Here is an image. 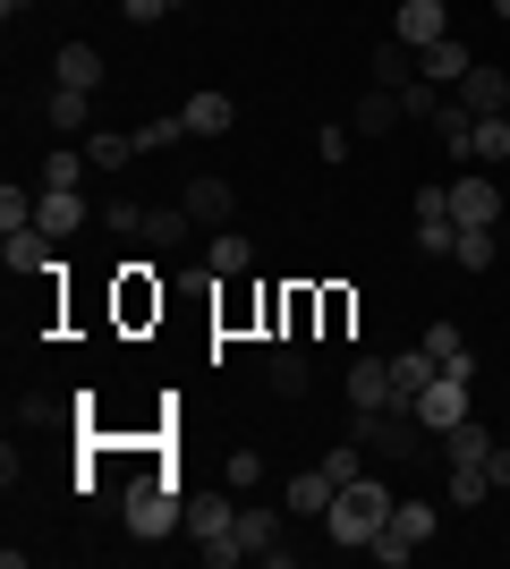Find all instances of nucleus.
<instances>
[{"instance_id": "nucleus-27", "label": "nucleus", "mask_w": 510, "mask_h": 569, "mask_svg": "<svg viewBox=\"0 0 510 569\" xmlns=\"http://www.w3.org/2000/svg\"><path fill=\"white\" fill-rule=\"evenodd\" d=\"M493 162H510V111L477 119V170H493Z\"/></svg>"}, {"instance_id": "nucleus-6", "label": "nucleus", "mask_w": 510, "mask_h": 569, "mask_svg": "<svg viewBox=\"0 0 510 569\" xmlns=\"http://www.w3.org/2000/svg\"><path fill=\"white\" fill-rule=\"evenodd\" d=\"M179 204L196 213V230H230V213H239V188H230L221 170H204V179H188V188H179Z\"/></svg>"}, {"instance_id": "nucleus-10", "label": "nucleus", "mask_w": 510, "mask_h": 569, "mask_svg": "<svg viewBox=\"0 0 510 569\" xmlns=\"http://www.w3.org/2000/svg\"><path fill=\"white\" fill-rule=\"evenodd\" d=\"M391 34H400L409 51H426V43L451 34V9H442V0H400V9H391Z\"/></svg>"}, {"instance_id": "nucleus-26", "label": "nucleus", "mask_w": 510, "mask_h": 569, "mask_svg": "<svg viewBox=\"0 0 510 569\" xmlns=\"http://www.w3.org/2000/svg\"><path fill=\"white\" fill-rule=\"evenodd\" d=\"M188 230H196V213H188V204H153L137 238H153V247H188Z\"/></svg>"}, {"instance_id": "nucleus-33", "label": "nucleus", "mask_w": 510, "mask_h": 569, "mask_svg": "<svg viewBox=\"0 0 510 569\" xmlns=\"http://www.w3.org/2000/svg\"><path fill=\"white\" fill-rule=\"evenodd\" d=\"M34 196L43 188H18V179H9V188H0V230H34Z\"/></svg>"}, {"instance_id": "nucleus-15", "label": "nucleus", "mask_w": 510, "mask_h": 569, "mask_svg": "<svg viewBox=\"0 0 510 569\" xmlns=\"http://www.w3.org/2000/svg\"><path fill=\"white\" fill-rule=\"evenodd\" d=\"M366 77H374L383 94H400V86H417V51L400 43V34H383V43L366 51Z\"/></svg>"}, {"instance_id": "nucleus-44", "label": "nucleus", "mask_w": 510, "mask_h": 569, "mask_svg": "<svg viewBox=\"0 0 510 569\" xmlns=\"http://www.w3.org/2000/svg\"><path fill=\"white\" fill-rule=\"evenodd\" d=\"M493 18H502V26H510V0H493Z\"/></svg>"}, {"instance_id": "nucleus-8", "label": "nucleus", "mask_w": 510, "mask_h": 569, "mask_svg": "<svg viewBox=\"0 0 510 569\" xmlns=\"http://www.w3.org/2000/svg\"><path fill=\"white\" fill-rule=\"evenodd\" d=\"M426 128H434V144H442V153H451V162H477V111H468V102L460 94H451V102H434V119H426Z\"/></svg>"}, {"instance_id": "nucleus-25", "label": "nucleus", "mask_w": 510, "mask_h": 569, "mask_svg": "<svg viewBox=\"0 0 510 569\" xmlns=\"http://www.w3.org/2000/svg\"><path fill=\"white\" fill-rule=\"evenodd\" d=\"M86 170H94V162H86V144H51L34 188H86Z\"/></svg>"}, {"instance_id": "nucleus-37", "label": "nucleus", "mask_w": 510, "mask_h": 569, "mask_svg": "<svg viewBox=\"0 0 510 569\" xmlns=\"http://www.w3.org/2000/svg\"><path fill=\"white\" fill-rule=\"evenodd\" d=\"M486 493H493V476H486V468H451V501H460V510H477Z\"/></svg>"}, {"instance_id": "nucleus-9", "label": "nucleus", "mask_w": 510, "mask_h": 569, "mask_svg": "<svg viewBox=\"0 0 510 569\" xmlns=\"http://www.w3.org/2000/svg\"><path fill=\"white\" fill-rule=\"evenodd\" d=\"M34 230H43L51 247L77 238V230H86V188H43V196H34Z\"/></svg>"}, {"instance_id": "nucleus-45", "label": "nucleus", "mask_w": 510, "mask_h": 569, "mask_svg": "<svg viewBox=\"0 0 510 569\" xmlns=\"http://www.w3.org/2000/svg\"><path fill=\"white\" fill-rule=\"evenodd\" d=\"M442 9H451V0H442Z\"/></svg>"}, {"instance_id": "nucleus-19", "label": "nucleus", "mask_w": 510, "mask_h": 569, "mask_svg": "<svg viewBox=\"0 0 510 569\" xmlns=\"http://www.w3.org/2000/svg\"><path fill=\"white\" fill-rule=\"evenodd\" d=\"M86 162L111 179V170H128L137 162V128H86Z\"/></svg>"}, {"instance_id": "nucleus-36", "label": "nucleus", "mask_w": 510, "mask_h": 569, "mask_svg": "<svg viewBox=\"0 0 510 569\" xmlns=\"http://www.w3.org/2000/svg\"><path fill=\"white\" fill-rule=\"evenodd\" d=\"M451 263H460V272H486V263H493V230H460Z\"/></svg>"}, {"instance_id": "nucleus-17", "label": "nucleus", "mask_w": 510, "mask_h": 569, "mask_svg": "<svg viewBox=\"0 0 510 569\" xmlns=\"http://www.w3.org/2000/svg\"><path fill=\"white\" fill-rule=\"evenodd\" d=\"M332 493H340V476L316 459L307 476H290V519H323V510H332Z\"/></svg>"}, {"instance_id": "nucleus-23", "label": "nucleus", "mask_w": 510, "mask_h": 569, "mask_svg": "<svg viewBox=\"0 0 510 569\" xmlns=\"http://www.w3.org/2000/svg\"><path fill=\"white\" fill-rule=\"evenodd\" d=\"M0 263L9 272H51V238L43 230H0Z\"/></svg>"}, {"instance_id": "nucleus-34", "label": "nucleus", "mask_w": 510, "mask_h": 569, "mask_svg": "<svg viewBox=\"0 0 510 569\" xmlns=\"http://www.w3.org/2000/svg\"><path fill=\"white\" fill-rule=\"evenodd\" d=\"M170 144H188V119L170 111V119H146L137 128V153H170Z\"/></svg>"}, {"instance_id": "nucleus-1", "label": "nucleus", "mask_w": 510, "mask_h": 569, "mask_svg": "<svg viewBox=\"0 0 510 569\" xmlns=\"http://www.w3.org/2000/svg\"><path fill=\"white\" fill-rule=\"evenodd\" d=\"M391 501H400V493H391V485H374V476L340 485V493H332V510H323L332 545H349V552H358V545H374V536L391 527Z\"/></svg>"}, {"instance_id": "nucleus-28", "label": "nucleus", "mask_w": 510, "mask_h": 569, "mask_svg": "<svg viewBox=\"0 0 510 569\" xmlns=\"http://www.w3.org/2000/svg\"><path fill=\"white\" fill-rule=\"evenodd\" d=\"M451 247H460V221L451 213H417V256L434 263V256H451Z\"/></svg>"}, {"instance_id": "nucleus-32", "label": "nucleus", "mask_w": 510, "mask_h": 569, "mask_svg": "<svg viewBox=\"0 0 510 569\" xmlns=\"http://www.w3.org/2000/svg\"><path fill=\"white\" fill-rule=\"evenodd\" d=\"M391 527H400V536H409V545H434V501H391Z\"/></svg>"}, {"instance_id": "nucleus-18", "label": "nucleus", "mask_w": 510, "mask_h": 569, "mask_svg": "<svg viewBox=\"0 0 510 569\" xmlns=\"http://www.w3.org/2000/svg\"><path fill=\"white\" fill-rule=\"evenodd\" d=\"M451 94H460L477 119H486V111H510V69H468L460 86H451Z\"/></svg>"}, {"instance_id": "nucleus-43", "label": "nucleus", "mask_w": 510, "mask_h": 569, "mask_svg": "<svg viewBox=\"0 0 510 569\" xmlns=\"http://www.w3.org/2000/svg\"><path fill=\"white\" fill-rule=\"evenodd\" d=\"M26 9H34V0H0V18H9V26H18V18H26Z\"/></svg>"}, {"instance_id": "nucleus-29", "label": "nucleus", "mask_w": 510, "mask_h": 569, "mask_svg": "<svg viewBox=\"0 0 510 569\" xmlns=\"http://www.w3.org/2000/svg\"><path fill=\"white\" fill-rule=\"evenodd\" d=\"M221 485H230V493H256V485H264V451H256V442H239V451L221 459Z\"/></svg>"}, {"instance_id": "nucleus-42", "label": "nucleus", "mask_w": 510, "mask_h": 569, "mask_svg": "<svg viewBox=\"0 0 510 569\" xmlns=\"http://www.w3.org/2000/svg\"><path fill=\"white\" fill-rule=\"evenodd\" d=\"M486 476H493V493H510V442H493V459H486Z\"/></svg>"}, {"instance_id": "nucleus-30", "label": "nucleus", "mask_w": 510, "mask_h": 569, "mask_svg": "<svg viewBox=\"0 0 510 569\" xmlns=\"http://www.w3.org/2000/svg\"><path fill=\"white\" fill-rule=\"evenodd\" d=\"M86 102H94V94H77V86H51L43 119H51V128H60V137H77V128H86Z\"/></svg>"}, {"instance_id": "nucleus-41", "label": "nucleus", "mask_w": 510, "mask_h": 569, "mask_svg": "<svg viewBox=\"0 0 510 569\" xmlns=\"http://www.w3.org/2000/svg\"><path fill=\"white\" fill-rule=\"evenodd\" d=\"M349 137H358V128H316V153L323 162H349Z\"/></svg>"}, {"instance_id": "nucleus-21", "label": "nucleus", "mask_w": 510, "mask_h": 569, "mask_svg": "<svg viewBox=\"0 0 510 569\" xmlns=\"http://www.w3.org/2000/svg\"><path fill=\"white\" fill-rule=\"evenodd\" d=\"M349 408H391V357H358L349 366Z\"/></svg>"}, {"instance_id": "nucleus-38", "label": "nucleus", "mask_w": 510, "mask_h": 569, "mask_svg": "<svg viewBox=\"0 0 510 569\" xmlns=\"http://www.w3.org/2000/svg\"><path fill=\"white\" fill-rule=\"evenodd\" d=\"M358 451H366V442L349 433V442H332V451H323V468H332L340 485H358V476H366V468H358Z\"/></svg>"}, {"instance_id": "nucleus-2", "label": "nucleus", "mask_w": 510, "mask_h": 569, "mask_svg": "<svg viewBox=\"0 0 510 569\" xmlns=\"http://www.w3.org/2000/svg\"><path fill=\"white\" fill-rule=\"evenodd\" d=\"M179 527L196 536V561H204V569L247 561V545H239V510H230L221 493H179Z\"/></svg>"}, {"instance_id": "nucleus-16", "label": "nucleus", "mask_w": 510, "mask_h": 569, "mask_svg": "<svg viewBox=\"0 0 510 569\" xmlns=\"http://www.w3.org/2000/svg\"><path fill=\"white\" fill-rule=\"evenodd\" d=\"M426 357H434L442 375H468V382H477V357H468V332L451 323V315H434V323H426Z\"/></svg>"}, {"instance_id": "nucleus-4", "label": "nucleus", "mask_w": 510, "mask_h": 569, "mask_svg": "<svg viewBox=\"0 0 510 569\" xmlns=\"http://www.w3.org/2000/svg\"><path fill=\"white\" fill-rule=\"evenodd\" d=\"M120 519H128V536H146V545H162L170 527H179V493H170L162 476H137L120 493Z\"/></svg>"}, {"instance_id": "nucleus-39", "label": "nucleus", "mask_w": 510, "mask_h": 569, "mask_svg": "<svg viewBox=\"0 0 510 569\" xmlns=\"http://www.w3.org/2000/svg\"><path fill=\"white\" fill-rule=\"evenodd\" d=\"M434 102H442V86H426V77L400 86V111H409V119H434Z\"/></svg>"}, {"instance_id": "nucleus-31", "label": "nucleus", "mask_w": 510, "mask_h": 569, "mask_svg": "<svg viewBox=\"0 0 510 569\" xmlns=\"http://www.w3.org/2000/svg\"><path fill=\"white\" fill-rule=\"evenodd\" d=\"M391 119H409V111H400V94H383V86H374V94L358 102V137H391Z\"/></svg>"}, {"instance_id": "nucleus-20", "label": "nucleus", "mask_w": 510, "mask_h": 569, "mask_svg": "<svg viewBox=\"0 0 510 569\" xmlns=\"http://www.w3.org/2000/svg\"><path fill=\"white\" fill-rule=\"evenodd\" d=\"M204 272H221V281L256 272V238H247V230H213V247H204Z\"/></svg>"}, {"instance_id": "nucleus-35", "label": "nucleus", "mask_w": 510, "mask_h": 569, "mask_svg": "<svg viewBox=\"0 0 510 569\" xmlns=\"http://www.w3.org/2000/svg\"><path fill=\"white\" fill-rule=\"evenodd\" d=\"M366 552H374V561H383V569H409V561H417V552H426V545H409L400 527H383V536H374V545H366Z\"/></svg>"}, {"instance_id": "nucleus-11", "label": "nucleus", "mask_w": 510, "mask_h": 569, "mask_svg": "<svg viewBox=\"0 0 510 569\" xmlns=\"http://www.w3.org/2000/svg\"><path fill=\"white\" fill-rule=\"evenodd\" d=\"M434 451H442V468H486L493 459V426L486 417H460L451 433H434Z\"/></svg>"}, {"instance_id": "nucleus-22", "label": "nucleus", "mask_w": 510, "mask_h": 569, "mask_svg": "<svg viewBox=\"0 0 510 569\" xmlns=\"http://www.w3.org/2000/svg\"><path fill=\"white\" fill-rule=\"evenodd\" d=\"M51 77H60V86H77V94H94V86H102V51H94V43H60Z\"/></svg>"}, {"instance_id": "nucleus-13", "label": "nucleus", "mask_w": 510, "mask_h": 569, "mask_svg": "<svg viewBox=\"0 0 510 569\" xmlns=\"http://www.w3.org/2000/svg\"><path fill=\"white\" fill-rule=\"evenodd\" d=\"M468 69H477V51H468L460 34H442V43H426V51H417V77H426V86H460Z\"/></svg>"}, {"instance_id": "nucleus-3", "label": "nucleus", "mask_w": 510, "mask_h": 569, "mask_svg": "<svg viewBox=\"0 0 510 569\" xmlns=\"http://www.w3.org/2000/svg\"><path fill=\"white\" fill-rule=\"evenodd\" d=\"M349 433H358L366 451H383V459H417L426 442H434L409 408H349Z\"/></svg>"}, {"instance_id": "nucleus-14", "label": "nucleus", "mask_w": 510, "mask_h": 569, "mask_svg": "<svg viewBox=\"0 0 510 569\" xmlns=\"http://www.w3.org/2000/svg\"><path fill=\"white\" fill-rule=\"evenodd\" d=\"M434 375H442V366L426 349H400V357H391V408H409V417H417V400H426V382H434Z\"/></svg>"}, {"instance_id": "nucleus-12", "label": "nucleus", "mask_w": 510, "mask_h": 569, "mask_svg": "<svg viewBox=\"0 0 510 569\" xmlns=\"http://www.w3.org/2000/svg\"><path fill=\"white\" fill-rule=\"evenodd\" d=\"M179 119H188V137H230V128H239V102L221 94V86H204V94L179 102Z\"/></svg>"}, {"instance_id": "nucleus-5", "label": "nucleus", "mask_w": 510, "mask_h": 569, "mask_svg": "<svg viewBox=\"0 0 510 569\" xmlns=\"http://www.w3.org/2000/svg\"><path fill=\"white\" fill-rule=\"evenodd\" d=\"M493 213H502V196H493V170L468 162L460 179H451V221H460V230H493Z\"/></svg>"}, {"instance_id": "nucleus-40", "label": "nucleus", "mask_w": 510, "mask_h": 569, "mask_svg": "<svg viewBox=\"0 0 510 569\" xmlns=\"http://www.w3.org/2000/svg\"><path fill=\"white\" fill-rule=\"evenodd\" d=\"M170 9H179V0H120V18H128V26H162Z\"/></svg>"}, {"instance_id": "nucleus-24", "label": "nucleus", "mask_w": 510, "mask_h": 569, "mask_svg": "<svg viewBox=\"0 0 510 569\" xmlns=\"http://www.w3.org/2000/svg\"><path fill=\"white\" fill-rule=\"evenodd\" d=\"M264 382L281 391V400H307V382H316V366H307L298 349H272V357H264Z\"/></svg>"}, {"instance_id": "nucleus-7", "label": "nucleus", "mask_w": 510, "mask_h": 569, "mask_svg": "<svg viewBox=\"0 0 510 569\" xmlns=\"http://www.w3.org/2000/svg\"><path fill=\"white\" fill-rule=\"evenodd\" d=\"M460 417H477V408H468V375H434V382H426V400H417V426L451 433Z\"/></svg>"}]
</instances>
